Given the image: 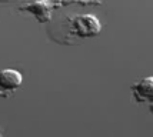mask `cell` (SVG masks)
<instances>
[{
  "instance_id": "cell-1",
  "label": "cell",
  "mask_w": 153,
  "mask_h": 137,
  "mask_svg": "<svg viewBox=\"0 0 153 137\" xmlns=\"http://www.w3.org/2000/svg\"><path fill=\"white\" fill-rule=\"evenodd\" d=\"M66 4H70V1H66V0H36V1H30V3L20 6L19 10L30 13L37 19L39 23H47L52 19V13L54 9H59Z\"/></svg>"
},
{
  "instance_id": "cell-2",
  "label": "cell",
  "mask_w": 153,
  "mask_h": 137,
  "mask_svg": "<svg viewBox=\"0 0 153 137\" xmlns=\"http://www.w3.org/2000/svg\"><path fill=\"white\" fill-rule=\"evenodd\" d=\"M72 32L79 37H94L102 32V23L93 14H79L70 19Z\"/></svg>"
},
{
  "instance_id": "cell-3",
  "label": "cell",
  "mask_w": 153,
  "mask_h": 137,
  "mask_svg": "<svg viewBox=\"0 0 153 137\" xmlns=\"http://www.w3.org/2000/svg\"><path fill=\"white\" fill-rule=\"evenodd\" d=\"M132 94H133L134 100L137 103H150L153 101V77L147 76V77L142 78L140 81L134 83L132 87Z\"/></svg>"
},
{
  "instance_id": "cell-4",
  "label": "cell",
  "mask_w": 153,
  "mask_h": 137,
  "mask_svg": "<svg viewBox=\"0 0 153 137\" xmlns=\"http://www.w3.org/2000/svg\"><path fill=\"white\" fill-rule=\"evenodd\" d=\"M23 83V74L16 69L0 70V89L6 91H13L19 89Z\"/></svg>"
},
{
  "instance_id": "cell-5",
  "label": "cell",
  "mask_w": 153,
  "mask_h": 137,
  "mask_svg": "<svg viewBox=\"0 0 153 137\" xmlns=\"http://www.w3.org/2000/svg\"><path fill=\"white\" fill-rule=\"evenodd\" d=\"M13 91H6V90H1L0 89V98H7L10 97V94H12Z\"/></svg>"
},
{
  "instance_id": "cell-6",
  "label": "cell",
  "mask_w": 153,
  "mask_h": 137,
  "mask_svg": "<svg viewBox=\"0 0 153 137\" xmlns=\"http://www.w3.org/2000/svg\"><path fill=\"white\" fill-rule=\"evenodd\" d=\"M66 1H70V3H82V4H90V3L83 1V0H66Z\"/></svg>"
},
{
  "instance_id": "cell-7",
  "label": "cell",
  "mask_w": 153,
  "mask_h": 137,
  "mask_svg": "<svg viewBox=\"0 0 153 137\" xmlns=\"http://www.w3.org/2000/svg\"><path fill=\"white\" fill-rule=\"evenodd\" d=\"M0 137H4V136H3V133H1V131H0Z\"/></svg>"
}]
</instances>
